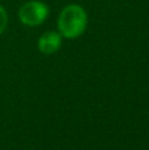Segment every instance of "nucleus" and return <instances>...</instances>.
Instances as JSON below:
<instances>
[{
	"instance_id": "1",
	"label": "nucleus",
	"mask_w": 149,
	"mask_h": 150,
	"mask_svg": "<svg viewBox=\"0 0 149 150\" xmlns=\"http://www.w3.org/2000/svg\"><path fill=\"white\" fill-rule=\"evenodd\" d=\"M58 32L63 38L74 40L84 33L87 28V13L78 4H69L58 16Z\"/></svg>"
},
{
	"instance_id": "2",
	"label": "nucleus",
	"mask_w": 149,
	"mask_h": 150,
	"mask_svg": "<svg viewBox=\"0 0 149 150\" xmlns=\"http://www.w3.org/2000/svg\"><path fill=\"white\" fill-rule=\"evenodd\" d=\"M49 16V7L38 0L23 4L18 9V18L26 26H38Z\"/></svg>"
},
{
	"instance_id": "3",
	"label": "nucleus",
	"mask_w": 149,
	"mask_h": 150,
	"mask_svg": "<svg viewBox=\"0 0 149 150\" xmlns=\"http://www.w3.org/2000/svg\"><path fill=\"white\" fill-rule=\"evenodd\" d=\"M62 38L60 32L49 30L41 34L38 38V50L42 54H54L62 46Z\"/></svg>"
},
{
	"instance_id": "4",
	"label": "nucleus",
	"mask_w": 149,
	"mask_h": 150,
	"mask_svg": "<svg viewBox=\"0 0 149 150\" xmlns=\"http://www.w3.org/2000/svg\"><path fill=\"white\" fill-rule=\"evenodd\" d=\"M8 25V16H7V12H5V9L0 5V34L3 33V32L5 30V28H7Z\"/></svg>"
}]
</instances>
